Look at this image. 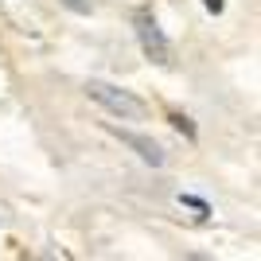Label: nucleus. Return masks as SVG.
Here are the masks:
<instances>
[{"label":"nucleus","mask_w":261,"mask_h":261,"mask_svg":"<svg viewBox=\"0 0 261 261\" xmlns=\"http://www.w3.org/2000/svg\"><path fill=\"white\" fill-rule=\"evenodd\" d=\"M179 203H184V207H191V211H199V218L211 215V207L203 203V199H195V195H179Z\"/></svg>","instance_id":"5"},{"label":"nucleus","mask_w":261,"mask_h":261,"mask_svg":"<svg viewBox=\"0 0 261 261\" xmlns=\"http://www.w3.org/2000/svg\"><path fill=\"white\" fill-rule=\"evenodd\" d=\"M137 39H141V51L152 59V63H168L172 59V47H168V35L160 32L152 12H141L137 16Z\"/></svg>","instance_id":"2"},{"label":"nucleus","mask_w":261,"mask_h":261,"mask_svg":"<svg viewBox=\"0 0 261 261\" xmlns=\"http://www.w3.org/2000/svg\"><path fill=\"white\" fill-rule=\"evenodd\" d=\"M175 125V129L179 133H187V137H191V141H195V125H191V117H184V113H172V117H168Z\"/></svg>","instance_id":"4"},{"label":"nucleus","mask_w":261,"mask_h":261,"mask_svg":"<svg viewBox=\"0 0 261 261\" xmlns=\"http://www.w3.org/2000/svg\"><path fill=\"white\" fill-rule=\"evenodd\" d=\"M86 94H90V101H98L109 117H117V121H144L148 117V106L121 86H109V82L94 78V82H86Z\"/></svg>","instance_id":"1"},{"label":"nucleus","mask_w":261,"mask_h":261,"mask_svg":"<svg viewBox=\"0 0 261 261\" xmlns=\"http://www.w3.org/2000/svg\"><path fill=\"white\" fill-rule=\"evenodd\" d=\"M113 133H117V137H121L125 144H129V148H133L137 156H141L144 164H152V168H164V160H168V156H164V148L152 141V137H141V133L121 129V125H113Z\"/></svg>","instance_id":"3"},{"label":"nucleus","mask_w":261,"mask_h":261,"mask_svg":"<svg viewBox=\"0 0 261 261\" xmlns=\"http://www.w3.org/2000/svg\"><path fill=\"white\" fill-rule=\"evenodd\" d=\"M63 4H66L70 12H78V16H86V12H90V4H86V0H63Z\"/></svg>","instance_id":"6"},{"label":"nucleus","mask_w":261,"mask_h":261,"mask_svg":"<svg viewBox=\"0 0 261 261\" xmlns=\"http://www.w3.org/2000/svg\"><path fill=\"white\" fill-rule=\"evenodd\" d=\"M203 8H207V12H215V16H218V12L226 8V0H203Z\"/></svg>","instance_id":"7"}]
</instances>
